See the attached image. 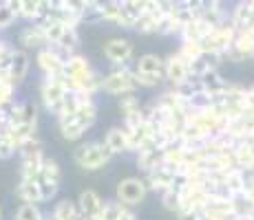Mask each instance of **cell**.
Listing matches in <instances>:
<instances>
[{"label": "cell", "mask_w": 254, "mask_h": 220, "mask_svg": "<svg viewBox=\"0 0 254 220\" xmlns=\"http://www.w3.org/2000/svg\"><path fill=\"white\" fill-rule=\"evenodd\" d=\"M42 11V0H22V20L38 22Z\"/></svg>", "instance_id": "7402d4cb"}, {"label": "cell", "mask_w": 254, "mask_h": 220, "mask_svg": "<svg viewBox=\"0 0 254 220\" xmlns=\"http://www.w3.org/2000/svg\"><path fill=\"white\" fill-rule=\"evenodd\" d=\"M111 159H115L113 154L109 152V148L104 145V141H82V143L75 145L73 150V163L86 174L100 172L106 165L111 163Z\"/></svg>", "instance_id": "6da1fadb"}, {"label": "cell", "mask_w": 254, "mask_h": 220, "mask_svg": "<svg viewBox=\"0 0 254 220\" xmlns=\"http://www.w3.org/2000/svg\"><path fill=\"white\" fill-rule=\"evenodd\" d=\"M42 27H45V31H47V38H49V44H58L62 40V38L66 36V31H69V27L66 24H62V22H58V20H47V22H42Z\"/></svg>", "instance_id": "d6986e66"}, {"label": "cell", "mask_w": 254, "mask_h": 220, "mask_svg": "<svg viewBox=\"0 0 254 220\" xmlns=\"http://www.w3.org/2000/svg\"><path fill=\"white\" fill-rule=\"evenodd\" d=\"M45 46H51V44H49L47 31L40 22H27L18 31V48L29 51V53H38Z\"/></svg>", "instance_id": "8992f818"}, {"label": "cell", "mask_w": 254, "mask_h": 220, "mask_svg": "<svg viewBox=\"0 0 254 220\" xmlns=\"http://www.w3.org/2000/svg\"><path fill=\"white\" fill-rule=\"evenodd\" d=\"M16 154H18V150L13 148V143L9 141L7 132L0 130V161H7V159H11V156H16Z\"/></svg>", "instance_id": "4316f807"}, {"label": "cell", "mask_w": 254, "mask_h": 220, "mask_svg": "<svg viewBox=\"0 0 254 220\" xmlns=\"http://www.w3.org/2000/svg\"><path fill=\"white\" fill-rule=\"evenodd\" d=\"M75 220H89V218H86V216H82V214H80V216H77Z\"/></svg>", "instance_id": "f546056e"}, {"label": "cell", "mask_w": 254, "mask_h": 220, "mask_svg": "<svg viewBox=\"0 0 254 220\" xmlns=\"http://www.w3.org/2000/svg\"><path fill=\"white\" fill-rule=\"evenodd\" d=\"M0 220H2V203H0Z\"/></svg>", "instance_id": "4dcf8cb0"}, {"label": "cell", "mask_w": 254, "mask_h": 220, "mask_svg": "<svg viewBox=\"0 0 254 220\" xmlns=\"http://www.w3.org/2000/svg\"><path fill=\"white\" fill-rule=\"evenodd\" d=\"M122 212H124V205H122L117 198H111V200H104V207H102V212H100V218L102 220H120Z\"/></svg>", "instance_id": "44dd1931"}, {"label": "cell", "mask_w": 254, "mask_h": 220, "mask_svg": "<svg viewBox=\"0 0 254 220\" xmlns=\"http://www.w3.org/2000/svg\"><path fill=\"white\" fill-rule=\"evenodd\" d=\"M16 20H18V18L13 16L11 9H7L2 2H0V31H4V29L13 27V24H16Z\"/></svg>", "instance_id": "83f0119b"}, {"label": "cell", "mask_w": 254, "mask_h": 220, "mask_svg": "<svg viewBox=\"0 0 254 220\" xmlns=\"http://www.w3.org/2000/svg\"><path fill=\"white\" fill-rule=\"evenodd\" d=\"M177 53L182 57H186V60L192 64L194 60H197L199 55L203 53V46H201V42H194V40H182V44H179V48H177Z\"/></svg>", "instance_id": "ffe728a7"}, {"label": "cell", "mask_w": 254, "mask_h": 220, "mask_svg": "<svg viewBox=\"0 0 254 220\" xmlns=\"http://www.w3.org/2000/svg\"><path fill=\"white\" fill-rule=\"evenodd\" d=\"M16 198L20 200V203L42 205V194H40V185H38V180L18 178V183H16Z\"/></svg>", "instance_id": "9a60e30c"}, {"label": "cell", "mask_w": 254, "mask_h": 220, "mask_svg": "<svg viewBox=\"0 0 254 220\" xmlns=\"http://www.w3.org/2000/svg\"><path fill=\"white\" fill-rule=\"evenodd\" d=\"M137 82H135V64L126 66H109V71L102 75V92L109 97L128 95V92H137Z\"/></svg>", "instance_id": "7a4b0ae2"}, {"label": "cell", "mask_w": 254, "mask_h": 220, "mask_svg": "<svg viewBox=\"0 0 254 220\" xmlns=\"http://www.w3.org/2000/svg\"><path fill=\"white\" fill-rule=\"evenodd\" d=\"M162 22H164V13L162 11H144L139 16L137 24H135V31L141 33V36H153V33H157L159 36Z\"/></svg>", "instance_id": "2e32d148"}, {"label": "cell", "mask_w": 254, "mask_h": 220, "mask_svg": "<svg viewBox=\"0 0 254 220\" xmlns=\"http://www.w3.org/2000/svg\"><path fill=\"white\" fill-rule=\"evenodd\" d=\"M77 216H80V209H77L75 198H58L49 212L51 220H75Z\"/></svg>", "instance_id": "5bb4252c"}, {"label": "cell", "mask_w": 254, "mask_h": 220, "mask_svg": "<svg viewBox=\"0 0 254 220\" xmlns=\"http://www.w3.org/2000/svg\"><path fill=\"white\" fill-rule=\"evenodd\" d=\"M66 86L62 84L58 77H40V84H38V97H40V104L49 115H53L56 119L62 110V104H64L66 97Z\"/></svg>", "instance_id": "277c9868"}, {"label": "cell", "mask_w": 254, "mask_h": 220, "mask_svg": "<svg viewBox=\"0 0 254 220\" xmlns=\"http://www.w3.org/2000/svg\"><path fill=\"white\" fill-rule=\"evenodd\" d=\"M104 145L109 148V152L113 156H122V154H128V132L124 130V126L117 124V126H111L109 130L104 132L102 136Z\"/></svg>", "instance_id": "30bf717a"}, {"label": "cell", "mask_w": 254, "mask_h": 220, "mask_svg": "<svg viewBox=\"0 0 254 220\" xmlns=\"http://www.w3.org/2000/svg\"><path fill=\"white\" fill-rule=\"evenodd\" d=\"M38 185H40V194H42V203H49V200H58V194H60V183H53L49 178H38Z\"/></svg>", "instance_id": "603a6c76"}, {"label": "cell", "mask_w": 254, "mask_h": 220, "mask_svg": "<svg viewBox=\"0 0 254 220\" xmlns=\"http://www.w3.org/2000/svg\"><path fill=\"white\" fill-rule=\"evenodd\" d=\"M120 220H137V214H135L133 207H124V212H122V218Z\"/></svg>", "instance_id": "f1b7e54d"}, {"label": "cell", "mask_w": 254, "mask_h": 220, "mask_svg": "<svg viewBox=\"0 0 254 220\" xmlns=\"http://www.w3.org/2000/svg\"><path fill=\"white\" fill-rule=\"evenodd\" d=\"M159 200H162V207L166 209V212L179 214V207H182V196H179L177 189H168V192L159 194Z\"/></svg>", "instance_id": "cb8c5ba5"}, {"label": "cell", "mask_w": 254, "mask_h": 220, "mask_svg": "<svg viewBox=\"0 0 254 220\" xmlns=\"http://www.w3.org/2000/svg\"><path fill=\"white\" fill-rule=\"evenodd\" d=\"M56 124H58V130H60V136L64 141H69V143H82V139L86 136V132L91 130L89 126H84L80 119H77L75 112L56 117Z\"/></svg>", "instance_id": "9c48e42d"}, {"label": "cell", "mask_w": 254, "mask_h": 220, "mask_svg": "<svg viewBox=\"0 0 254 220\" xmlns=\"http://www.w3.org/2000/svg\"><path fill=\"white\" fill-rule=\"evenodd\" d=\"M164 68H166V60L157 53H144V55L135 57V73L164 77Z\"/></svg>", "instance_id": "7c38bea8"}, {"label": "cell", "mask_w": 254, "mask_h": 220, "mask_svg": "<svg viewBox=\"0 0 254 220\" xmlns=\"http://www.w3.org/2000/svg\"><path fill=\"white\" fill-rule=\"evenodd\" d=\"M97 27V24H104V18H102V11L95 7H86L84 11L80 13V27Z\"/></svg>", "instance_id": "d4e9b609"}, {"label": "cell", "mask_w": 254, "mask_h": 220, "mask_svg": "<svg viewBox=\"0 0 254 220\" xmlns=\"http://www.w3.org/2000/svg\"><path fill=\"white\" fill-rule=\"evenodd\" d=\"M40 176H42V178H49V180H53V183H60L62 185V168H60V163H58L53 156H45Z\"/></svg>", "instance_id": "ac0fdd59"}, {"label": "cell", "mask_w": 254, "mask_h": 220, "mask_svg": "<svg viewBox=\"0 0 254 220\" xmlns=\"http://www.w3.org/2000/svg\"><path fill=\"white\" fill-rule=\"evenodd\" d=\"M18 156H20V161H36V163H40L47 154H45V148H42L40 139L36 136V139L27 141V143L18 150Z\"/></svg>", "instance_id": "e0dca14e"}, {"label": "cell", "mask_w": 254, "mask_h": 220, "mask_svg": "<svg viewBox=\"0 0 254 220\" xmlns=\"http://www.w3.org/2000/svg\"><path fill=\"white\" fill-rule=\"evenodd\" d=\"M135 82H137V88H139V90H153V88H157L159 84H162L164 77L144 75V73H135Z\"/></svg>", "instance_id": "484cf974"}, {"label": "cell", "mask_w": 254, "mask_h": 220, "mask_svg": "<svg viewBox=\"0 0 254 220\" xmlns=\"http://www.w3.org/2000/svg\"><path fill=\"white\" fill-rule=\"evenodd\" d=\"M75 203H77V209H80V214H82V216H86V218L100 216L102 207H104V198H102L100 194H97L95 189H91V187L82 189V192L77 194Z\"/></svg>", "instance_id": "8fae6325"}, {"label": "cell", "mask_w": 254, "mask_h": 220, "mask_svg": "<svg viewBox=\"0 0 254 220\" xmlns=\"http://www.w3.org/2000/svg\"><path fill=\"white\" fill-rule=\"evenodd\" d=\"M190 77H192V73H190V62L179 55V53H170V55L166 57L164 80L170 82V84L177 88V86H182L184 82H188Z\"/></svg>", "instance_id": "ba28073f"}, {"label": "cell", "mask_w": 254, "mask_h": 220, "mask_svg": "<svg viewBox=\"0 0 254 220\" xmlns=\"http://www.w3.org/2000/svg\"><path fill=\"white\" fill-rule=\"evenodd\" d=\"M150 194L148 185H146L144 176L141 174H130V176H124V178L117 180L115 185V196L120 200L124 207H139L141 203L146 200V196Z\"/></svg>", "instance_id": "3957f363"}, {"label": "cell", "mask_w": 254, "mask_h": 220, "mask_svg": "<svg viewBox=\"0 0 254 220\" xmlns=\"http://www.w3.org/2000/svg\"><path fill=\"white\" fill-rule=\"evenodd\" d=\"M102 55L109 62V66H126L135 64V46L128 38L113 36L102 44Z\"/></svg>", "instance_id": "5b68a950"}, {"label": "cell", "mask_w": 254, "mask_h": 220, "mask_svg": "<svg viewBox=\"0 0 254 220\" xmlns=\"http://www.w3.org/2000/svg\"><path fill=\"white\" fill-rule=\"evenodd\" d=\"M33 62H36V68L40 71V77H56V75H60L66 66V62L62 60V55L58 53L56 46L40 48V51L36 53V57H33Z\"/></svg>", "instance_id": "52a82bcc"}, {"label": "cell", "mask_w": 254, "mask_h": 220, "mask_svg": "<svg viewBox=\"0 0 254 220\" xmlns=\"http://www.w3.org/2000/svg\"><path fill=\"white\" fill-rule=\"evenodd\" d=\"M11 80L16 86L24 84V80L29 77V71H31V55L29 51H22V48H16L13 53V62H11Z\"/></svg>", "instance_id": "4fadbf2b"}, {"label": "cell", "mask_w": 254, "mask_h": 220, "mask_svg": "<svg viewBox=\"0 0 254 220\" xmlns=\"http://www.w3.org/2000/svg\"><path fill=\"white\" fill-rule=\"evenodd\" d=\"M11 220H20V218H18V216H13V218H11Z\"/></svg>", "instance_id": "1f68e13d"}]
</instances>
